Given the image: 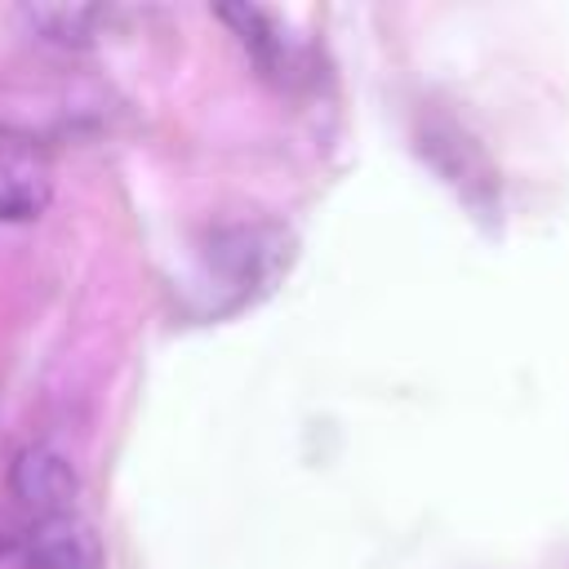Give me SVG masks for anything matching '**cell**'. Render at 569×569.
Instances as JSON below:
<instances>
[{
  "mask_svg": "<svg viewBox=\"0 0 569 569\" xmlns=\"http://www.w3.org/2000/svg\"><path fill=\"white\" fill-rule=\"evenodd\" d=\"M22 551L31 569H102V538L76 511L31 520Z\"/></svg>",
  "mask_w": 569,
  "mask_h": 569,
  "instance_id": "obj_4",
  "label": "cell"
},
{
  "mask_svg": "<svg viewBox=\"0 0 569 569\" xmlns=\"http://www.w3.org/2000/svg\"><path fill=\"white\" fill-rule=\"evenodd\" d=\"M209 262L218 271V289H236V302H244L289 262V236L276 227H231L213 236Z\"/></svg>",
  "mask_w": 569,
  "mask_h": 569,
  "instance_id": "obj_2",
  "label": "cell"
},
{
  "mask_svg": "<svg viewBox=\"0 0 569 569\" xmlns=\"http://www.w3.org/2000/svg\"><path fill=\"white\" fill-rule=\"evenodd\" d=\"M31 27L44 36V40H58V44H89L93 40V27L102 22V9H84V4H40V9H27Z\"/></svg>",
  "mask_w": 569,
  "mask_h": 569,
  "instance_id": "obj_5",
  "label": "cell"
},
{
  "mask_svg": "<svg viewBox=\"0 0 569 569\" xmlns=\"http://www.w3.org/2000/svg\"><path fill=\"white\" fill-rule=\"evenodd\" d=\"M53 200V160L22 133L0 124V222H31Z\"/></svg>",
  "mask_w": 569,
  "mask_h": 569,
  "instance_id": "obj_1",
  "label": "cell"
},
{
  "mask_svg": "<svg viewBox=\"0 0 569 569\" xmlns=\"http://www.w3.org/2000/svg\"><path fill=\"white\" fill-rule=\"evenodd\" d=\"M9 493L22 511H31V520H44V516L76 511L80 476L58 445L36 440V445L18 449V458L9 467Z\"/></svg>",
  "mask_w": 569,
  "mask_h": 569,
  "instance_id": "obj_3",
  "label": "cell"
}]
</instances>
